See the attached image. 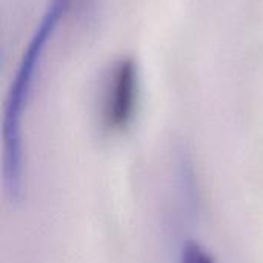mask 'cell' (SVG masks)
<instances>
[{"label":"cell","instance_id":"obj_3","mask_svg":"<svg viewBox=\"0 0 263 263\" xmlns=\"http://www.w3.org/2000/svg\"><path fill=\"white\" fill-rule=\"evenodd\" d=\"M179 263H216L213 254L205 250L199 242L188 240L183 243Z\"/></svg>","mask_w":263,"mask_h":263},{"label":"cell","instance_id":"obj_1","mask_svg":"<svg viewBox=\"0 0 263 263\" xmlns=\"http://www.w3.org/2000/svg\"><path fill=\"white\" fill-rule=\"evenodd\" d=\"M69 0H49L34 29L5 100L3 140V185L12 205H20L26 193V159L23 143V117L32 92L34 80L42 63L46 45L51 42L60 20L66 14Z\"/></svg>","mask_w":263,"mask_h":263},{"label":"cell","instance_id":"obj_2","mask_svg":"<svg viewBox=\"0 0 263 263\" xmlns=\"http://www.w3.org/2000/svg\"><path fill=\"white\" fill-rule=\"evenodd\" d=\"M139 100V69L133 59L119 60L109 71L102 96V126L111 134L125 131L136 114Z\"/></svg>","mask_w":263,"mask_h":263}]
</instances>
